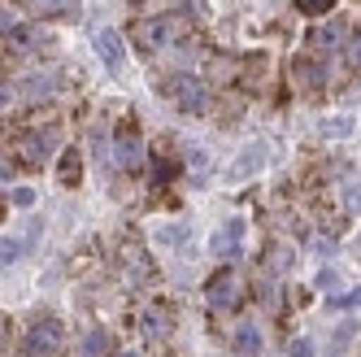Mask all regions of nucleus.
<instances>
[{"label": "nucleus", "mask_w": 361, "mask_h": 357, "mask_svg": "<svg viewBox=\"0 0 361 357\" xmlns=\"http://www.w3.org/2000/svg\"><path fill=\"white\" fill-rule=\"evenodd\" d=\"M109 331H100V327H92L87 336H83V357H109Z\"/></svg>", "instance_id": "a211bd4d"}, {"label": "nucleus", "mask_w": 361, "mask_h": 357, "mask_svg": "<svg viewBox=\"0 0 361 357\" xmlns=\"http://www.w3.org/2000/svg\"><path fill=\"white\" fill-rule=\"evenodd\" d=\"M240 240H244V226L231 218V222H222L218 231H214V240H209V248L218 253V258H235L240 253Z\"/></svg>", "instance_id": "9d476101"}, {"label": "nucleus", "mask_w": 361, "mask_h": 357, "mask_svg": "<svg viewBox=\"0 0 361 357\" xmlns=\"http://www.w3.org/2000/svg\"><path fill=\"white\" fill-rule=\"evenodd\" d=\"M296 79H300V83H309V87H322L326 70H322V61H318V57H300V61H296Z\"/></svg>", "instance_id": "f3484780"}, {"label": "nucleus", "mask_w": 361, "mask_h": 357, "mask_svg": "<svg viewBox=\"0 0 361 357\" xmlns=\"http://www.w3.org/2000/svg\"><path fill=\"white\" fill-rule=\"evenodd\" d=\"M188 157H192V162H188L192 174H204V170H209V152H200V148H196V152H188Z\"/></svg>", "instance_id": "cd10ccee"}, {"label": "nucleus", "mask_w": 361, "mask_h": 357, "mask_svg": "<svg viewBox=\"0 0 361 357\" xmlns=\"http://www.w3.org/2000/svg\"><path fill=\"white\" fill-rule=\"evenodd\" d=\"M22 253H27V248H22V240H13V236H9V240H5V262L13 266V262L22 258Z\"/></svg>", "instance_id": "c85d7f7f"}, {"label": "nucleus", "mask_w": 361, "mask_h": 357, "mask_svg": "<svg viewBox=\"0 0 361 357\" xmlns=\"http://www.w3.org/2000/svg\"><path fill=\"white\" fill-rule=\"evenodd\" d=\"M157 240H161V244H170V248H183V244H188V226H183V222L161 226V231H157Z\"/></svg>", "instance_id": "412c9836"}, {"label": "nucleus", "mask_w": 361, "mask_h": 357, "mask_svg": "<svg viewBox=\"0 0 361 357\" xmlns=\"http://www.w3.org/2000/svg\"><path fill=\"white\" fill-rule=\"evenodd\" d=\"M57 83H61V74H57V70H44V74H31V79L22 83V96H27V100H48V96L57 92Z\"/></svg>", "instance_id": "f8f14e48"}, {"label": "nucleus", "mask_w": 361, "mask_h": 357, "mask_svg": "<svg viewBox=\"0 0 361 357\" xmlns=\"http://www.w3.org/2000/svg\"><path fill=\"white\" fill-rule=\"evenodd\" d=\"M240 292H244V284H240V274H235V270H218L209 284H204V301H209V310H214V314L235 310V305H240Z\"/></svg>", "instance_id": "f03ea898"}, {"label": "nucleus", "mask_w": 361, "mask_h": 357, "mask_svg": "<svg viewBox=\"0 0 361 357\" xmlns=\"http://www.w3.org/2000/svg\"><path fill=\"white\" fill-rule=\"evenodd\" d=\"M161 92L188 114H204V105H209V87H204L200 79H192V74H170V79L161 83Z\"/></svg>", "instance_id": "f257e3e1"}, {"label": "nucleus", "mask_w": 361, "mask_h": 357, "mask_svg": "<svg viewBox=\"0 0 361 357\" xmlns=\"http://www.w3.org/2000/svg\"><path fill=\"white\" fill-rule=\"evenodd\" d=\"M96 53H100V61H105V66L118 74V70H122V35L109 31V27L96 31Z\"/></svg>", "instance_id": "9b49d317"}, {"label": "nucleus", "mask_w": 361, "mask_h": 357, "mask_svg": "<svg viewBox=\"0 0 361 357\" xmlns=\"http://www.w3.org/2000/svg\"><path fill=\"white\" fill-rule=\"evenodd\" d=\"M170 327H174L170 305H161V301H148V305H140V331H144L148 340H166V336H170Z\"/></svg>", "instance_id": "423d86ee"}, {"label": "nucleus", "mask_w": 361, "mask_h": 357, "mask_svg": "<svg viewBox=\"0 0 361 357\" xmlns=\"http://www.w3.org/2000/svg\"><path fill=\"white\" fill-rule=\"evenodd\" d=\"M344 61H348V70H361V31L348 40V48H344Z\"/></svg>", "instance_id": "a878e982"}, {"label": "nucleus", "mask_w": 361, "mask_h": 357, "mask_svg": "<svg viewBox=\"0 0 361 357\" xmlns=\"http://www.w3.org/2000/svg\"><path fill=\"white\" fill-rule=\"evenodd\" d=\"M266 266L279 270V274H283V270H292V266H296V248H292L288 240H274V244L266 248Z\"/></svg>", "instance_id": "ddd939ff"}, {"label": "nucleus", "mask_w": 361, "mask_h": 357, "mask_svg": "<svg viewBox=\"0 0 361 357\" xmlns=\"http://www.w3.org/2000/svg\"><path fill=\"white\" fill-rule=\"evenodd\" d=\"M235 353H240V357H257V353H262V331H257L252 322H244V327L235 331Z\"/></svg>", "instance_id": "2eb2a0df"}, {"label": "nucleus", "mask_w": 361, "mask_h": 357, "mask_svg": "<svg viewBox=\"0 0 361 357\" xmlns=\"http://www.w3.org/2000/svg\"><path fill=\"white\" fill-rule=\"evenodd\" d=\"M300 13H331V0H296Z\"/></svg>", "instance_id": "bb28decb"}, {"label": "nucleus", "mask_w": 361, "mask_h": 357, "mask_svg": "<svg viewBox=\"0 0 361 357\" xmlns=\"http://www.w3.org/2000/svg\"><path fill=\"white\" fill-rule=\"evenodd\" d=\"M109 157H114L118 170H140V166H144V140H140L135 126H122V131H118Z\"/></svg>", "instance_id": "20e7f679"}, {"label": "nucleus", "mask_w": 361, "mask_h": 357, "mask_svg": "<svg viewBox=\"0 0 361 357\" xmlns=\"http://www.w3.org/2000/svg\"><path fill=\"white\" fill-rule=\"evenodd\" d=\"M126 279H131V284H148L152 279V266L140 248H126Z\"/></svg>", "instance_id": "dca6fc26"}, {"label": "nucleus", "mask_w": 361, "mask_h": 357, "mask_svg": "<svg viewBox=\"0 0 361 357\" xmlns=\"http://www.w3.org/2000/svg\"><path fill=\"white\" fill-rule=\"evenodd\" d=\"M174 27H170V18H140L135 22V48L140 53H161V48L170 44Z\"/></svg>", "instance_id": "39448f33"}, {"label": "nucleus", "mask_w": 361, "mask_h": 357, "mask_svg": "<svg viewBox=\"0 0 361 357\" xmlns=\"http://www.w3.org/2000/svg\"><path fill=\"white\" fill-rule=\"evenodd\" d=\"M318 349H314V340H305V336H296V340H288V357H314Z\"/></svg>", "instance_id": "393cba45"}, {"label": "nucleus", "mask_w": 361, "mask_h": 357, "mask_svg": "<svg viewBox=\"0 0 361 357\" xmlns=\"http://www.w3.org/2000/svg\"><path fill=\"white\" fill-rule=\"evenodd\" d=\"M340 196H344L348 210H361V178H357V174H348L344 183H340Z\"/></svg>", "instance_id": "aec40b11"}, {"label": "nucleus", "mask_w": 361, "mask_h": 357, "mask_svg": "<svg viewBox=\"0 0 361 357\" xmlns=\"http://www.w3.org/2000/svg\"><path fill=\"white\" fill-rule=\"evenodd\" d=\"M357 331H361V327H357L353 318H348L344 327H335V336H331V353H344V349L353 344V336H357Z\"/></svg>", "instance_id": "6ab92c4d"}, {"label": "nucleus", "mask_w": 361, "mask_h": 357, "mask_svg": "<svg viewBox=\"0 0 361 357\" xmlns=\"http://www.w3.org/2000/svg\"><path fill=\"white\" fill-rule=\"evenodd\" d=\"M353 305H361V288H348L340 296H331V310H353Z\"/></svg>", "instance_id": "5701e85b"}, {"label": "nucleus", "mask_w": 361, "mask_h": 357, "mask_svg": "<svg viewBox=\"0 0 361 357\" xmlns=\"http://www.w3.org/2000/svg\"><path fill=\"white\" fill-rule=\"evenodd\" d=\"M57 178H61V183H79V178H83V157H79V148H66L61 152V162H57Z\"/></svg>", "instance_id": "4468645a"}, {"label": "nucleus", "mask_w": 361, "mask_h": 357, "mask_svg": "<svg viewBox=\"0 0 361 357\" xmlns=\"http://www.w3.org/2000/svg\"><path fill=\"white\" fill-rule=\"evenodd\" d=\"M318 288H335V270H322L318 274Z\"/></svg>", "instance_id": "2f4dec72"}, {"label": "nucleus", "mask_w": 361, "mask_h": 357, "mask_svg": "<svg viewBox=\"0 0 361 357\" xmlns=\"http://www.w3.org/2000/svg\"><path fill=\"white\" fill-rule=\"evenodd\" d=\"M209 79H231V61H214V70H209Z\"/></svg>", "instance_id": "7c9ffc66"}, {"label": "nucleus", "mask_w": 361, "mask_h": 357, "mask_svg": "<svg viewBox=\"0 0 361 357\" xmlns=\"http://www.w3.org/2000/svg\"><path fill=\"white\" fill-rule=\"evenodd\" d=\"M13 157H18V162H27V166H39V162L48 157V135H39V131L18 135V144H13Z\"/></svg>", "instance_id": "1a4fd4ad"}, {"label": "nucleus", "mask_w": 361, "mask_h": 357, "mask_svg": "<svg viewBox=\"0 0 361 357\" xmlns=\"http://www.w3.org/2000/svg\"><path fill=\"white\" fill-rule=\"evenodd\" d=\"M118 357H140V353H118Z\"/></svg>", "instance_id": "473e14b6"}, {"label": "nucleus", "mask_w": 361, "mask_h": 357, "mask_svg": "<svg viewBox=\"0 0 361 357\" xmlns=\"http://www.w3.org/2000/svg\"><path fill=\"white\" fill-rule=\"evenodd\" d=\"M9 205H18V210L35 205V188H9Z\"/></svg>", "instance_id": "b1692460"}, {"label": "nucleus", "mask_w": 361, "mask_h": 357, "mask_svg": "<svg viewBox=\"0 0 361 357\" xmlns=\"http://www.w3.org/2000/svg\"><path fill=\"white\" fill-rule=\"evenodd\" d=\"M344 40H348L344 18H326L322 27L309 31V48H314V53H335V48H344Z\"/></svg>", "instance_id": "0eeeda50"}, {"label": "nucleus", "mask_w": 361, "mask_h": 357, "mask_svg": "<svg viewBox=\"0 0 361 357\" xmlns=\"http://www.w3.org/2000/svg\"><path fill=\"white\" fill-rule=\"evenodd\" d=\"M348 131H353V118H331V122L322 126L326 140H340V135H348Z\"/></svg>", "instance_id": "4be33fe9"}, {"label": "nucleus", "mask_w": 361, "mask_h": 357, "mask_svg": "<svg viewBox=\"0 0 361 357\" xmlns=\"http://www.w3.org/2000/svg\"><path fill=\"white\" fill-rule=\"evenodd\" d=\"M266 152H270V148H266L262 140H252V144L240 152V157H235V166H231V178H235V183H240V178H252L257 170L266 166Z\"/></svg>", "instance_id": "6e6552de"}, {"label": "nucleus", "mask_w": 361, "mask_h": 357, "mask_svg": "<svg viewBox=\"0 0 361 357\" xmlns=\"http://www.w3.org/2000/svg\"><path fill=\"white\" fill-rule=\"evenodd\" d=\"M309 253H318V258H326V253H331V240H326V236H318V240H309Z\"/></svg>", "instance_id": "c756f323"}, {"label": "nucleus", "mask_w": 361, "mask_h": 357, "mask_svg": "<svg viewBox=\"0 0 361 357\" xmlns=\"http://www.w3.org/2000/svg\"><path fill=\"white\" fill-rule=\"evenodd\" d=\"M61 340H66L61 322L57 318H44V322H35L27 331V340H22V357H53L61 349Z\"/></svg>", "instance_id": "7ed1b4c3"}]
</instances>
